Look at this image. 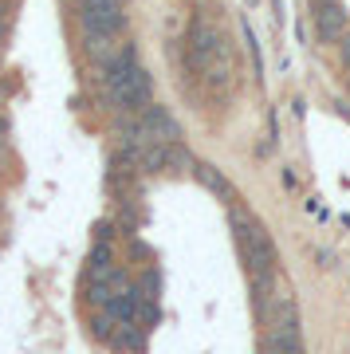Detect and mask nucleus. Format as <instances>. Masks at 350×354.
<instances>
[{"instance_id": "obj_2", "label": "nucleus", "mask_w": 350, "mask_h": 354, "mask_svg": "<svg viewBox=\"0 0 350 354\" xmlns=\"http://www.w3.org/2000/svg\"><path fill=\"white\" fill-rule=\"evenodd\" d=\"M102 87H107L111 106H122V111L150 106V75L142 71V64L134 59L130 48H122L111 64L102 67Z\"/></svg>"}, {"instance_id": "obj_1", "label": "nucleus", "mask_w": 350, "mask_h": 354, "mask_svg": "<svg viewBox=\"0 0 350 354\" xmlns=\"http://www.w3.org/2000/svg\"><path fill=\"white\" fill-rule=\"evenodd\" d=\"M232 236H237L244 272H248V279H252V291L264 295L268 288H275V283H279V252H275L268 228H264L244 205H232Z\"/></svg>"}, {"instance_id": "obj_5", "label": "nucleus", "mask_w": 350, "mask_h": 354, "mask_svg": "<svg viewBox=\"0 0 350 354\" xmlns=\"http://www.w3.org/2000/svg\"><path fill=\"white\" fill-rule=\"evenodd\" d=\"M315 32L326 39V44H338V39L350 32V20L342 12V4L335 0H315Z\"/></svg>"}, {"instance_id": "obj_7", "label": "nucleus", "mask_w": 350, "mask_h": 354, "mask_svg": "<svg viewBox=\"0 0 350 354\" xmlns=\"http://www.w3.org/2000/svg\"><path fill=\"white\" fill-rule=\"evenodd\" d=\"M193 177H197V181H201V185H205V189L221 193V197H228V201L237 197V193H232V185H228V177L221 174L217 165H205V162H197V165H193Z\"/></svg>"}, {"instance_id": "obj_8", "label": "nucleus", "mask_w": 350, "mask_h": 354, "mask_svg": "<svg viewBox=\"0 0 350 354\" xmlns=\"http://www.w3.org/2000/svg\"><path fill=\"white\" fill-rule=\"evenodd\" d=\"M338 59H342V67L350 71V32L342 39H338Z\"/></svg>"}, {"instance_id": "obj_6", "label": "nucleus", "mask_w": 350, "mask_h": 354, "mask_svg": "<svg viewBox=\"0 0 350 354\" xmlns=\"http://www.w3.org/2000/svg\"><path fill=\"white\" fill-rule=\"evenodd\" d=\"M260 354H303L300 319H295V323H275V327H264Z\"/></svg>"}, {"instance_id": "obj_9", "label": "nucleus", "mask_w": 350, "mask_h": 354, "mask_svg": "<svg viewBox=\"0 0 350 354\" xmlns=\"http://www.w3.org/2000/svg\"><path fill=\"white\" fill-rule=\"evenodd\" d=\"M4 28H8V4L0 0V36H4Z\"/></svg>"}, {"instance_id": "obj_4", "label": "nucleus", "mask_w": 350, "mask_h": 354, "mask_svg": "<svg viewBox=\"0 0 350 354\" xmlns=\"http://www.w3.org/2000/svg\"><path fill=\"white\" fill-rule=\"evenodd\" d=\"M79 20H83V32H99V36H122V28H126L122 0H102L99 8H83V12H79Z\"/></svg>"}, {"instance_id": "obj_3", "label": "nucleus", "mask_w": 350, "mask_h": 354, "mask_svg": "<svg viewBox=\"0 0 350 354\" xmlns=\"http://www.w3.org/2000/svg\"><path fill=\"white\" fill-rule=\"evenodd\" d=\"M189 44H193V67L201 71V79L209 83V87H228V75H232V59H228V44L225 36L217 32L213 24H205V20H197L193 24V36H189Z\"/></svg>"}]
</instances>
